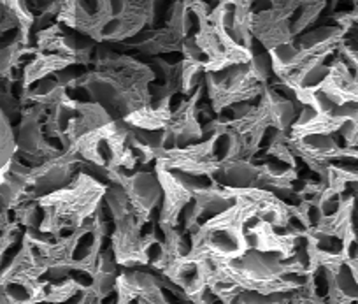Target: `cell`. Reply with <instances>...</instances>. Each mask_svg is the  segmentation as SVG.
<instances>
[{"instance_id": "1", "label": "cell", "mask_w": 358, "mask_h": 304, "mask_svg": "<svg viewBox=\"0 0 358 304\" xmlns=\"http://www.w3.org/2000/svg\"><path fill=\"white\" fill-rule=\"evenodd\" d=\"M268 55L273 58L274 71L280 72L283 71V69L294 65L295 62L299 60V57H301V48L295 43H292L290 39L281 41V43L274 44V46L271 48V53Z\"/></svg>"}]
</instances>
